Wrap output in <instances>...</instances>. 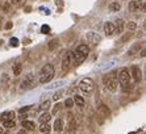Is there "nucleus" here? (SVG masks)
I'll return each mask as SVG.
<instances>
[{
	"mask_svg": "<svg viewBox=\"0 0 146 134\" xmlns=\"http://www.w3.org/2000/svg\"><path fill=\"white\" fill-rule=\"evenodd\" d=\"M62 84H63V82H55V83L53 84H49V86H46V90H51V88H58V87H61Z\"/></svg>",
	"mask_w": 146,
	"mask_h": 134,
	"instance_id": "22",
	"label": "nucleus"
},
{
	"mask_svg": "<svg viewBox=\"0 0 146 134\" xmlns=\"http://www.w3.org/2000/svg\"><path fill=\"white\" fill-rule=\"evenodd\" d=\"M74 105V100L72 99H66L65 100V107L66 108H71Z\"/></svg>",
	"mask_w": 146,
	"mask_h": 134,
	"instance_id": "24",
	"label": "nucleus"
},
{
	"mask_svg": "<svg viewBox=\"0 0 146 134\" xmlns=\"http://www.w3.org/2000/svg\"><path fill=\"white\" fill-rule=\"evenodd\" d=\"M41 109H42V111H45V109H48V108H50V101H45V103H44V104H42V105H41Z\"/></svg>",
	"mask_w": 146,
	"mask_h": 134,
	"instance_id": "26",
	"label": "nucleus"
},
{
	"mask_svg": "<svg viewBox=\"0 0 146 134\" xmlns=\"http://www.w3.org/2000/svg\"><path fill=\"white\" fill-rule=\"evenodd\" d=\"M29 109H31V105H27V107H23V108H20V113H25V112H28L29 111Z\"/></svg>",
	"mask_w": 146,
	"mask_h": 134,
	"instance_id": "28",
	"label": "nucleus"
},
{
	"mask_svg": "<svg viewBox=\"0 0 146 134\" xmlns=\"http://www.w3.org/2000/svg\"><path fill=\"white\" fill-rule=\"evenodd\" d=\"M17 134H28V131L25 130V129H21V130L17 131Z\"/></svg>",
	"mask_w": 146,
	"mask_h": 134,
	"instance_id": "30",
	"label": "nucleus"
},
{
	"mask_svg": "<svg viewBox=\"0 0 146 134\" xmlns=\"http://www.w3.org/2000/svg\"><path fill=\"white\" fill-rule=\"evenodd\" d=\"M136 28H137V24L136 23H133V21H132V23L128 24V29H129V30H134Z\"/></svg>",
	"mask_w": 146,
	"mask_h": 134,
	"instance_id": "27",
	"label": "nucleus"
},
{
	"mask_svg": "<svg viewBox=\"0 0 146 134\" xmlns=\"http://www.w3.org/2000/svg\"><path fill=\"white\" fill-rule=\"evenodd\" d=\"M129 11L136 12V11H143L146 12V3L143 1H138V0H133L129 3Z\"/></svg>",
	"mask_w": 146,
	"mask_h": 134,
	"instance_id": "7",
	"label": "nucleus"
},
{
	"mask_svg": "<svg viewBox=\"0 0 146 134\" xmlns=\"http://www.w3.org/2000/svg\"><path fill=\"white\" fill-rule=\"evenodd\" d=\"M143 27H145V29H146V20L143 21Z\"/></svg>",
	"mask_w": 146,
	"mask_h": 134,
	"instance_id": "35",
	"label": "nucleus"
},
{
	"mask_svg": "<svg viewBox=\"0 0 146 134\" xmlns=\"http://www.w3.org/2000/svg\"><path fill=\"white\" fill-rule=\"evenodd\" d=\"M53 78H54V67H53V64H50V63L45 64L41 68L40 74H38V82L45 84V83H49Z\"/></svg>",
	"mask_w": 146,
	"mask_h": 134,
	"instance_id": "3",
	"label": "nucleus"
},
{
	"mask_svg": "<svg viewBox=\"0 0 146 134\" xmlns=\"http://www.w3.org/2000/svg\"><path fill=\"white\" fill-rule=\"evenodd\" d=\"M5 28H7V29H9V28H12V24H11V23H8L7 25H5Z\"/></svg>",
	"mask_w": 146,
	"mask_h": 134,
	"instance_id": "32",
	"label": "nucleus"
},
{
	"mask_svg": "<svg viewBox=\"0 0 146 134\" xmlns=\"http://www.w3.org/2000/svg\"><path fill=\"white\" fill-rule=\"evenodd\" d=\"M115 29H116V33H122V29H124V20L121 19H117L115 24Z\"/></svg>",
	"mask_w": 146,
	"mask_h": 134,
	"instance_id": "16",
	"label": "nucleus"
},
{
	"mask_svg": "<svg viewBox=\"0 0 146 134\" xmlns=\"http://www.w3.org/2000/svg\"><path fill=\"white\" fill-rule=\"evenodd\" d=\"M41 30H42V33H49V32H50V28H49L48 25H42Z\"/></svg>",
	"mask_w": 146,
	"mask_h": 134,
	"instance_id": "29",
	"label": "nucleus"
},
{
	"mask_svg": "<svg viewBox=\"0 0 146 134\" xmlns=\"http://www.w3.org/2000/svg\"><path fill=\"white\" fill-rule=\"evenodd\" d=\"M36 86V76L33 74H28L21 82V88L23 90H32Z\"/></svg>",
	"mask_w": 146,
	"mask_h": 134,
	"instance_id": "6",
	"label": "nucleus"
},
{
	"mask_svg": "<svg viewBox=\"0 0 146 134\" xmlns=\"http://www.w3.org/2000/svg\"><path fill=\"white\" fill-rule=\"evenodd\" d=\"M71 59H72V51H68L65 55L63 60H62V70L65 71V72L70 70V67H71Z\"/></svg>",
	"mask_w": 146,
	"mask_h": 134,
	"instance_id": "9",
	"label": "nucleus"
},
{
	"mask_svg": "<svg viewBox=\"0 0 146 134\" xmlns=\"http://www.w3.org/2000/svg\"><path fill=\"white\" fill-rule=\"evenodd\" d=\"M50 120H51V114L49 113V112H44V113L40 116V118H38L40 124H44V122H50Z\"/></svg>",
	"mask_w": 146,
	"mask_h": 134,
	"instance_id": "14",
	"label": "nucleus"
},
{
	"mask_svg": "<svg viewBox=\"0 0 146 134\" xmlns=\"http://www.w3.org/2000/svg\"><path fill=\"white\" fill-rule=\"evenodd\" d=\"M141 55H142V57H146V49H143V50L141 51Z\"/></svg>",
	"mask_w": 146,
	"mask_h": 134,
	"instance_id": "31",
	"label": "nucleus"
},
{
	"mask_svg": "<svg viewBox=\"0 0 146 134\" xmlns=\"http://www.w3.org/2000/svg\"><path fill=\"white\" fill-rule=\"evenodd\" d=\"M104 32H106V36L111 37L112 34L116 33V29H115V24L112 23H106L104 24Z\"/></svg>",
	"mask_w": 146,
	"mask_h": 134,
	"instance_id": "11",
	"label": "nucleus"
},
{
	"mask_svg": "<svg viewBox=\"0 0 146 134\" xmlns=\"http://www.w3.org/2000/svg\"><path fill=\"white\" fill-rule=\"evenodd\" d=\"M90 47L87 45H79L74 51H72V58H74L75 64H80L86 60V58L88 57Z\"/></svg>",
	"mask_w": 146,
	"mask_h": 134,
	"instance_id": "2",
	"label": "nucleus"
},
{
	"mask_svg": "<svg viewBox=\"0 0 146 134\" xmlns=\"http://www.w3.org/2000/svg\"><path fill=\"white\" fill-rule=\"evenodd\" d=\"M130 72L128 68H121L119 71V74H117V79H119V84L121 86L122 91L124 92H130V91L134 88V84L130 83Z\"/></svg>",
	"mask_w": 146,
	"mask_h": 134,
	"instance_id": "1",
	"label": "nucleus"
},
{
	"mask_svg": "<svg viewBox=\"0 0 146 134\" xmlns=\"http://www.w3.org/2000/svg\"><path fill=\"white\" fill-rule=\"evenodd\" d=\"M59 97H61V95H59V94H57V95H55V96H54V99H55V100H58Z\"/></svg>",
	"mask_w": 146,
	"mask_h": 134,
	"instance_id": "34",
	"label": "nucleus"
},
{
	"mask_svg": "<svg viewBox=\"0 0 146 134\" xmlns=\"http://www.w3.org/2000/svg\"><path fill=\"white\" fill-rule=\"evenodd\" d=\"M99 113L102 114V116H104V117H108L109 114H111V111H109V108L107 107V105L104 104H100V107H99Z\"/></svg>",
	"mask_w": 146,
	"mask_h": 134,
	"instance_id": "13",
	"label": "nucleus"
},
{
	"mask_svg": "<svg viewBox=\"0 0 146 134\" xmlns=\"http://www.w3.org/2000/svg\"><path fill=\"white\" fill-rule=\"evenodd\" d=\"M21 70H23V66H21V63H16L13 66V74L16 75V76L21 74Z\"/></svg>",
	"mask_w": 146,
	"mask_h": 134,
	"instance_id": "21",
	"label": "nucleus"
},
{
	"mask_svg": "<svg viewBox=\"0 0 146 134\" xmlns=\"http://www.w3.org/2000/svg\"><path fill=\"white\" fill-rule=\"evenodd\" d=\"M20 1H21V0H12V3H13V4H19Z\"/></svg>",
	"mask_w": 146,
	"mask_h": 134,
	"instance_id": "33",
	"label": "nucleus"
},
{
	"mask_svg": "<svg viewBox=\"0 0 146 134\" xmlns=\"http://www.w3.org/2000/svg\"><path fill=\"white\" fill-rule=\"evenodd\" d=\"M0 134H3V129H0Z\"/></svg>",
	"mask_w": 146,
	"mask_h": 134,
	"instance_id": "36",
	"label": "nucleus"
},
{
	"mask_svg": "<svg viewBox=\"0 0 146 134\" xmlns=\"http://www.w3.org/2000/svg\"><path fill=\"white\" fill-rule=\"evenodd\" d=\"M50 130V122H44V124H40V131L41 133H48Z\"/></svg>",
	"mask_w": 146,
	"mask_h": 134,
	"instance_id": "19",
	"label": "nucleus"
},
{
	"mask_svg": "<svg viewBox=\"0 0 146 134\" xmlns=\"http://www.w3.org/2000/svg\"><path fill=\"white\" fill-rule=\"evenodd\" d=\"M54 130L57 131V133H61V131L63 130V121H62L61 118L55 120V122H54Z\"/></svg>",
	"mask_w": 146,
	"mask_h": 134,
	"instance_id": "18",
	"label": "nucleus"
},
{
	"mask_svg": "<svg viewBox=\"0 0 146 134\" xmlns=\"http://www.w3.org/2000/svg\"><path fill=\"white\" fill-rule=\"evenodd\" d=\"M86 38L88 40V42H91L92 45H98L100 42V36L95 32H88V33L86 34Z\"/></svg>",
	"mask_w": 146,
	"mask_h": 134,
	"instance_id": "10",
	"label": "nucleus"
},
{
	"mask_svg": "<svg viewBox=\"0 0 146 134\" xmlns=\"http://www.w3.org/2000/svg\"><path fill=\"white\" fill-rule=\"evenodd\" d=\"M130 76L133 78V80L136 82V83H139V82L142 80V71H141V68L138 66H132V68H130Z\"/></svg>",
	"mask_w": 146,
	"mask_h": 134,
	"instance_id": "8",
	"label": "nucleus"
},
{
	"mask_svg": "<svg viewBox=\"0 0 146 134\" xmlns=\"http://www.w3.org/2000/svg\"><path fill=\"white\" fill-rule=\"evenodd\" d=\"M23 127H24L25 130H34L36 129V124H34L33 121H23Z\"/></svg>",
	"mask_w": 146,
	"mask_h": 134,
	"instance_id": "17",
	"label": "nucleus"
},
{
	"mask_svg": "<svg viewBox=\"0 0 146 134\" xmlns=\"http://www.w3.org/2000/svg\"><path fill=\"white\" fill-rule=\"evenodd\" d=\"M109 9L112 11V12H119L120 11V4L119 3H112L109 5Z\"/></svg>",
	"mask_w": 146,
	"mask_h": 134,
	"instance_id": "23",
	"label": "nucleus"
},
{
	"mask_svg": "<svg viewBox=\"0 0 146 134\" xmlns=\"http://www.w3.org/2000/svg\"><path fill=\"white\" fill-rule=\"evenodd\" d=\"M79 87H80L82 92H83L84 95H87V96H91V94L94 92V90H95V83H94V80H92V79H90V78H86V79L80 80V83H79Z\"/></svg>",
	"mask_w": 146,
	"mask_h": 134,
	"instance_id": "5",
	"label": "nucleus"
},
{
	"mask_svg": "<svg viewBox=\"0 0 146 134\" xmlns=\"http://www.w3.org/2000/svg\"><path fill=\"white\" fill-rule=\"evenodd\" d=\"M72 100H74V103L76 105H78V107H80V108H83L86 105V100L84 99H83V97L80 96V95H75L74 96V99H72Z\"/></svg>",
	"mask_w": 146,
	"mask_h": 134,
	"instance_id": "15",
	"label": "nucleus"
},
{
	"mask_svg": "<svg viewBox=\"0 0 146 134\" xmlns=\"http://www.w3.org/2000/svg\"><path fill=\"white\" fill-rule=\"evenodd\" d=\"M9 45L11 46H13V47H16V46H19V40L17 38H11V41H9Z\"/></svg>",
	"mask_w": 146,
	"mask_h": 134,
	"instance_id": "25",
	"label": "nucleus"
},
{
	"mask_svg": "<svg viewBox=\"0 0 146 134\" xmlns=\"http://www.w3.org/2000/svg\"><path fill=\"white\" fill-rule=\"evenodd\" d=\"M103 82H104L106 88L108 91H111V92H115V91L117 90V86H119V79H117V74H116L115 71L104 75Z\"/></svg>",
	"mask_w": 146,
	"mask_h": 134,
	"instance_id": "4",
	"label": "nucleus"
},
{
	"mask_svg": "<svg viewBox=\"0 0 146 134\" xmlns=\"http://www.w3.org/2000/svg\"><path fill=\"white\" fill-rule=\"evenodd\" d=\"M4 127H8V129H12V127L16 126V121L15 120H8V121H3Z\"/></svg>",
	"mask_w": 146,
	"mask_h": 134,
	"instance_id": "20",
	"label": "nucleus"
},
{
	"mask_svg": "<svg viewBox=\"0 0 146 134\" xmlns=\"http://www.w3.org/2000/svg\"><path fill=\"white\" fill-rule=\"evenodd\" d=\"M15 112L13 111H8V112H3V113L0 114V120L1 122L3 121H8V120H15Z\"/></svg>",
	"mask_w": 146,
	"mask_h": 134,
	"instance_id": "12",
	"label": "nucleus"
}]
</instances>
